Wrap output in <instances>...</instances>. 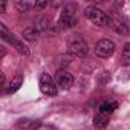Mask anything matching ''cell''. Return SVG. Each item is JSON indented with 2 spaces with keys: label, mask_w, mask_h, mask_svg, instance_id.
Listing matches in <instances>:
<instances>
[{
  "label": "cell",
  "mask_w": 130,
  "mask_h": 130,
  "mask_svg": "<svg viewBox=\"0 0 130 130\" xmlns=\"http://www.w3.org/2000/svg\"><path fill=\"white\" fill-rule=\"evenodd\" d=\"M2 84H3V89H6L8 87V83H6V77H5V74L2 72Z\"/></svg>",
  "instance_id": "cell-17"
},
{
  "label": "cell",
  "mask_w": 130,
  "mask_h": 130,
  "mask_svg": "<svg viewBox=\"0 0 130 130\" xmlns=\"http://www.w3.org/2000/svg\"><path fill=\"white\" fill-rule=\"evenodd\" d=\"M0 37H2L5 41H8L9 44H12L22 55H29V47H28L23 41H20L19 38H15V35L11 34V32L6 29V26H5L3 23H0Z\"/></svg>",
  "instance_id": "cell-3"
},
{
  "label": "cell",
  "mask_w": 130,
  "mask_h": 130,
  "mask_svg": "<svg viewBox=\"0 0 130 130\" xmlns=\"http://www.w3.org/2000/svg\"><path fill=\"white\" fill-rule=\"evenodd\" d=\"M55 83L57 86H60L61 89H69L74 83V77L64 69H58L55 74Z\"/></svg>",
  "instance_id": "cell-7"
},
{
  "label": "cell",
  "mask_w": 130,
  "mask_h": 130,
  "mask_svg": "<svg viewBox=\"0 0 130 130\" xmlns=\"http://www.w3.org/2000/svg\"><path fill=\"white\" fill-rule=\"evenodd\" d=\"M23 84V75H17L9 84H8V87L5 89V93H8V95H11V93H15L19 89H20V86Z\"/></svg>",
  "instance_id": "cell-11"
},
{
  "label": "cell",
  "mask_w": 130,
  "mask_h": 130,
  "mask_svg": "<svg viewBox=\"0 0 130 130\" xmlns=\"http://www.w3.org/2000/svg\"><path fill=\"white\" fill-rule=\"evenodd\" d=\"M95 54L100 58H109V57H112L115 54V43L112 40H107V38H103V40L96 41V44H95Z\"/></svg>",
  "instance_id": "cell-5"
},
{
  "label": "cell",
  "mask_w": 130,
  "mask_h": 130,
  "mask_svg": "<svg viewBox=\"0 0 130 130\" xmlns=\"http://www.w3.org/2000/svg\"><path fill=\"white\" fill-rule=\"evenodd\" d=\"M40 90H41V93H44L47 96H55L57 92H58L55 78H52L49 74H41V77H40Z\"/></svg>",
  "instance_id": "cell-6"
},
{
  "label": "cell",
  "mask_w": 130,
  "mask_h": 130,
  "mask_svg": "<svg viewBox=\"0 0 130 130\" xmlns=\"http://www.w3.org/2000/svg\"><path fill=\"white\" fill-rule=\"evenodd\" d=\"M68 51H69L72 55L83 58V57L87 55L89 47H87L86 40H84L80 34H74V35H71V37L68 38Z\"/></svg>",
  "instance_id": "cell-1"
},
{
  "label": "cell",
  "mask_w": 130,
  "mask_h": 130,
  "mask_svg": "<svg viewBox=\"0 0 130 130\" xmlns=\"http://www.w3.org/2000/svg\"><path fill=\"white\" fill-rule=\"evenodd\" d=\"M109 119H110V115H106V113H96L93 116V127L95 128H104L107 124H109Z\"/></svg>",
  "instance_id": "cell-10"
},
{
  "label": "cell",
  "mask_w": 130,
  "mask_h": 130,
  "mask_svg": "<svg viewBox=\"0 0 130 130\" xmlns=\"http://www.w3.org/2000/svg\"><path fill=\"white\" fill-rule=\"evenodd\" d=\"M58 23L61 28H74L77 25V14H75V9L72 6H66L63 8L61 12H60V19H58Z\"/></svg>",
  "instance_id": "cell-4"
},
{
  "label": "cell",
  "mask_w": 130,
  "mask_h": 130,
  "mask_svg": "<svg viewBox=\"0 0 130 130\" xmlns=\"http://www.w3.org/2000/svg\"><path fill=\"white\" fill-rule=\"evenodd\" d=\"M118 109V103L116 101H104L98 106V112L100 113H106V115H110Z\"/></svg>",
  "instance_id": "cell-9"
},
{
  "label": "cell",
  "mask_w": 130,
  "mask_h": 130,
  "mask_svg": "<svg viewBox=\"0 0 130 130\" xmlns=\"http://www.w3.org/2000/svg\"><path fill=\"white\" fill-rule=\"evenodd\" d=\"M84 15L96 26H109L112 23V19L100 8L96 6H87L84 9Z\"/></svg>",
  "instance_id": "cell-2"
},
{
  "label": "cell",
  "mask_w": 130,
  "mask_h": 130,
  "mask_svg": "<svg viewBox=\"0 0 130 130\" xmlns=\"http://www.w3.org/2000/svg\"><path fill=\"white\" fill-rule=\"evenodd\" d=\"M5 9H6V3L3 2L2 5H0V12H5Z\"/></svg>",
  "instance_id": "cell-18"
},
{
  "label": "cell",
  "mask_w": 130,
  "mask_h": 130,
  "mask_svg": "<svg viewBox=\"0 0 130 130\" xmlns=\"http://www.w3.org/2000/svg\"><path fill=\"white\" fill-rule=\"evenodd\" d=\"M113 28H115V31H116L118 34H127V32H128V28H127V25L122 22L121 17H115V19H113Z\"/></svg>",
  "instance_id": "cell-13"
},
{
  "label": "cell",
  "mask_w": 130,
  "mask_h": 130,
  "mask_svg": "<svg viewBox=\"0 0 130 130\" xmlns=\"http://www.w3.org/2000/svg\"><path fill=\"white\" fill-rule=\"evenodd\" d=\"M15 6H17V9H19L20 12H25V11H28V9L31 8V5H29L28 2H17Z\"/></svg>",
  "instance_id": "cell-15"
},
{
  "label": "cell",
  "mask_w": 130,
  "mask_h": 130,
  "mask_svg": "<svg viewBox=\"0 0 130 130\" xmlns=\"http://www.w3.org/2000/svg\"><path fill=\"white\" fill-rule=\"evenodd\" d=\"M49 3L47 2H40V3H35V8L37 9H41V8H44V6H47Z\"/></svg>",
  "instance_id": "cell-16"
},
{
  "label": "cell",
  "mask_w": 130,
  "mask_h": 130,
  "mask_svg": "<svg viewBox=\"0 0 130 130\" xmlns=\"http://www.w3.org/2000/svg\"><path fill=\"white\" fill-rule=\"evenodd\" d=\"M20 130H38L41 127V121L38 119H31V118H23L17 122Z\"/></svg>",
  "instance_id": "cell-8"
},
{
  "label": "cell",
  "mask_w": 130,
  "mask_h": 130,
  "mask_svg": "<svg viewBox=\"0 0 130 130\" xmlns=\"http://www.w3.org/2000/svg\"><path fill=\"white\" fill-rule=\"evenodd\" d=\"M38 34H40V29H38L35 25H32V26H28V28L23 31V37H25L26 40H29V41L35 40V38L38 37Z\"/></svg>",
  "instance_id": "cell-12"
},
{
  "label": "cell",
  "mask_w": 130,
  "mask_h": 130,
  "mask_svg": "<svg viewBox=\"0 0 130 130\" xmlns=\"http://www.w3.org/2000/svg\"><path fill=\"white\" fill-rule=\"evenodd\" d=\"M121 64L122 66H130V41L124 44L122 54H121Z\"/></svg>",
  "instance_id": "cell-14"
}]
</instances>
